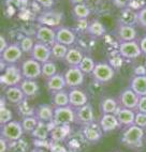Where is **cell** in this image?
Instances as JSON below:
<instances>
[{"label":"cell","instance_id":"29","mask_svg":"<svg viewBox=\"0 0 146 152\" xmlns=\"http://www.w3.org/2000/svg\"><path fill=\"white\" fill-rule=\"evenodd\" d=\"M85 145H88V144H87V141L85 140L84 136L82 135L81 131H80V133L74 134V135L71 134L70 137L67 139L68 149L71 150V151H73V152L81 151V150L84 148Z\"/></svg>","mask_w":146,"mask_h":152},{"label":"cell","instance_id":"45","mask_svg":"<svg viewBox=\"0 0 146 152\" xmlns=\"http://www.w3.org/2000/svg\"><path fill=\"white\" fill-rule=\"evenodd\" d=\"M35 2L38 3L39 6H41L42 8H44L45 10H49V9H53L55 2L54 0H35Z\"/></svg>","mask_w":146,"mask_h":152},{"label":"cell","instance_id":"31","mask_svg":"<svg viewBox=\"0 0 146 152\" xmlns=\"http://www.w3.org/2000/svg\"><path fill=\"white\" fill-rule=\"evenodd\" d=\"M99 107H100L101 114H115L119 107V104L117 99L113 96H105L101 99Z\"/></svg>","mask_w":146,"mask_h":152},{"label":"cell","instance_id":"19","mask_svg":"<svg viewBox=\"0 0 146 152\" xmlns=\"http://www.w3.org/2000/svg\"><path fill=\"white\" fill-rule=\"evenodd\" d=\"M69 91V103L73 108H79L88 104V94L81 88H71Z\"/></svg>","mask_w":146,"mask_h":152},{"label":"cell","instance_id":"7","mask_svg":"<svg viewBox=\"0 0 146 152\" xmlns=\"http://www.w3.org/2000/svg\"><path fill=\"white\" fill-rule=\"evenodd\" d=\"M21 70L24 78L37 79L42 76V63L29 57L22 62Z\"/></svg>","mask_w":146,"mask_h":152},{"label":"cell","instance_id":"30","mask_svg":"<svg viewBox=\"0 0 146 152\" xmlns=\"http://www.w3.org/2000/svg\"><path fill=\"white\" fill-rule=\"evenodd\" d=\"M105 31H106V29H105V27H104V25H103L100 20L94 19V20H91L90 23H88L85 32H86V34L91 37V38L98 39V38L103 37L104 33H105Z\"/></svg>","mask_w":146,"mask_h":152},{"label":"cell","instance_id":"22","mask_svg":"<svg viewBox=\"0 0 146 152\" xmlns=\"http://www.w3.org/2000/svg\"><path fill=\"white\" fill-rule=\"evenodd\" d=\"M72 134L71 125H55L49 133V139L56 142H65Z\"/></svg>","mask_w":146,"mask_h":152},{"label":"cell","instance_id":"48","mask_svg":"<svg viewBox=\"0 0 146 152\" xmlns=\"http://www.w3.org/2000/svg\"><path fill=\"white\" fill-rule=\"evenodd\" d=\"M139 45H140L141 52H142V55L146 56V35H144L143 38L141 39L139 41Z\"/></svg>","mask_w":146,"mask_h":152},{"label":"cell","instance_id":"15","mask_svg":"<svg viewBox=\"0 0 146 152\" xmlns=\"http://www.w3.org/2000/svg\"><path fill=\"white\" fill-rule=\"evenodd\" d=\"M35 39L37 42L52 46L56 42V31H55L54 28L39 25L38 29L35 33Z\"/></svg>","mask_w":146,"mask_h":152},{"label":"cell","instance_id":"44","mask_svg":"<svg viewBox=\"0 0 146 152\" xmlns=\"http://www.w3.org/2000/svg\"><path fill=\"white\" fill-rule=\"evenodd\" d=\"M49 152H69V149H67L62 142H56V141L51 140V146H49Z\"/></svg>","mask_w":146,"mask_h":152},{"label":"cell","instance_id":"12","mask_svg":"<svg viewBox=\"0 0 146 152\" xmlns=\"http://www.w3.org/2000/svg\"><path fill=\"white\" fill-rule=\"evenodd\" d=\"M139 99H140V96H139L130 87L122 90V91L119 92L118 96H117V101H118V104L120 107L133 109V110L136 109V106H138V103H139Z\"/></svg>","mask_w":146,"mask_h":152},{"label":"cell","instance_id":"6","mask_svg":"<svg viewBox=\"0 0 146 152\" xmlns=\"http://www.w3.org/2000/svg\"><path fill=\"white\" fill-rule=\"evenodd\" d=\"M53 122L56 125H71L75 123V109L70 105L54 107Z\"/></svg>","mask_w":146,"mask_h":152},{"label":"cell","instance_id":"43","mask_svg":"<svg viewBox=\"0 0 146 152\" xmlns=\"http://www.w3.org/2000/svg\"><path fill=\"white\" fill-rule=\"evenodd\" d=\"M134 124L145 130L146 129V114L145 113H140V111H136V113H135Z\"/></svg>","mask_w":146,"mask_h":152},{"label":"cell","instance_id":"21","mask_svg":"<svg viewBox=\"0 0 146 152\" xmlns=\"http://www.w3.org/2000/svg\"><path fill=\"white\" fill-rule=\"evenodd\" d=\"M45 87L46 90L49 92V94L66 89L67 84H66L63 73H57L54 76L45 79Z\"/></svg>","mask_w":146,"mask_h":152},{"label":"cell","instance_id":"46","mask_svg":"<svg viewBox=\"0 0 146 152\" xmlns=\"http://www.w3.org/2000/svg\"><path fill=\"white\" fill-rule=\"evenodd\" d=\"M135 110L140 111V113H145L146 114V95L140 96L138 106H136V109H135Z\"/></svg>","mask_w":146,"mask_h":152},{"label":"cell","instance_id":"10","mask_svg":"<svg viewBox=\"0 0 146 152\" xmlns=\"http://www.w3.org/2000/svg\"><path fill=\"white\" fill-rule=\"evenodd\" d=\"M67 87L71 88H80L84 84L85 74L81 71L79 66H69L63 73Z\"/></svg>","mask_w":146,"mask_h":152},{"label":"cell","instance_id":"24","mask_svg":"<svg viewBox=\"0 0 146 152\" xmlns=\"http://www.w3.org/2000/svg\"><path fill=\"white\" fill-rule=\"evenodd\" d=\"M117 119H118L120 126L122 128H126L129 125L134 124V119H135V111L133 109L129 108H124L119 106L118 109L115 113Z\"/></svg>","mask_w":146,"mask_h":152},{"label":"cell","instance_id":"33","mask_svg":"<svg viewBox=\"0 0 146 152\" xmlns=\"http://www.w3.org/2000/svg\"><path fill=\"white\" fill-rule=\"evenodd\" d=\"M69 47L63 45L61 43L55 42L51 46V53H52V60L54 61H63L66 55H67Z\"/></svg>","mask_w":146,"mask_h":152},{"label":"cell","instance_id":"5","mask_svg":"<svg viewBox=\"0 0 146 152\" xmlns=\"http://www.w3.org/2000/svg\"><path fill=\"white\" fill-rule=\"evenodd\" d=\"M24 134H25V132H24V130H23L21 121L12 120V121L6 123V124H1L0 135H1L2 138L8 140L9 142L22 138Z\"/></svg>","mask_w":146,"mask_h":152},{"label":"cell","instance_id":"8","mask_svg":"<svg viewBox=\"0 0 146 152\" xmlns=\"http://www.w3.org/2000/svg\"><path fill=\"white\" fill-rule=\"evenodd\" d=\"M113 34L117 41L119 43H122V42L135 41L138 32H136V29L133 25H127L118 22L116 25V28L114 29Z\"/></svg>","mask_w":146,"mask_h":152},{"label":"cell","instance_id":"36","mask_svg":"<svg viewBox=\"0 0 146 152\" xmlns=\"http://www.w3.org/2000/svg\"><path fill=\"white\" fill-rule=\"evenodd\" d=\"M7 104L8 102L3 96L2 103L0 105V124H6L13 120V114H12L11 109L7 106Z\"/></svg>","mask_w":146,"mask_h":152},{"label":"cell","instance_id":"37","mask_svg":"<svg viewBox=\"0 0 146 152\" xmlns=\"http://www.w3.org/2000/svg\"><path fill=\"white\" fill-rule=\"evenodd\" d=\"M10 152H30L29 144L25 138H19L17 140H14L9 142Z\"/></svg>","mask_w":146,"mask_h":152},{"label":"cell","instance_id":"27","mask_svg":"<svg viewBox=\"0 0 146 152\" xmlns=\"http://www.w3.org/2000/svg\"><path fill=\"white\" fill-rule=\"evenodd\" d=\"M18 86L21 87V89L23 90V92H24V94L26 95V98L27 99L35 96V95L39 93V90H40L39 84L35 79L24 78Z\"/></svg>","mask_w":146,"mask_h":152},{"label":"cell","instance_id":"53","mask_svg":"<svg viewBox=\"0 0 146 152\" xmlns=\"http://www.w3.org/2000/svg\"><path fill=\"white\" fill-rule=\"evenodd\" d=\"M145 142H146V136H145Z\"/></svg>","mask_w":146,"mask_h":152},{"label":"cell","instance_id":"20","mask_svg":"<svg viewBox=\"0 0 146 152\" xmlns=\"http://www.w3.org/2000/svg\"><path fill=\"white\" fill-rule=\"evenodd\" d=\"M3 96H4V99L7 100L8 104H12V105H17V104L22 103L23 101L27 99L19 86L7 87L6 89H4Z\"/></svg>","mask_w":146,"mask_h":152},{"label":"cell","instance_id":"32","mask_svg":"<svg viewBox=\"0 0 146 152\" xmlns=\"http://www.w3.org/2000/svg\"><path fill=\"white\" fill-rule=\"evenodd\" d=\"M51 104L54 107H62L70 105L69 103V91L66 89L51 93Z\"/></svg>","mask_w":146,"mask_h":152},{"label":"cell","instance_id":"34","mask_svg":"<svg viewBox=\"0 0 146 152\" xmlns=\"http://www.w3.org/2000/svg\"><path fill=\"white\" fill-rule=\"evenodd\" d=\"M72 15L77 20H86L90 15V9L86 3L72 6Z\"/></svg>","mask_w":146,"mask_h":152},{"label":"cell","instance_id":"28","mask_svg":"<svg viewBox=\"0 0 146 152\" xmlns=\"http://www.w3.org/2000/svg\"><path fill=\"white\" fill-rule=\"evenodd\" d=\"M129 87L139 96L146 95V75H134L130 80Z\"/></svg>","mask_w":146,"mask_h":152},{"label":"cell","instance_id":"35","mask_svg":"<svg viewBox=\"0 0 146 152\" xmlns=\"http://www.w3.org/2000/svg\"><path fill=\"white\" fill-rule=\"evenodd\" d=\"M28 99L24 100L22 103L17 104L16 106V113L18 115L21 119L25 117H30V116H35V107L31 106L29 103H28Z\"/></svg>","mask_w":146,"mask_h":152},{"label":"cell","instance_id":"3","mask_svg":"<svg viewBox=\"0 0 146 152\" xmlns=\"http://www.w3.org/2000/svg\"><path fill=\"white\" fill-rule=\"evenodd\" d=\"M115 76V69L108 62H97L91 73L92 79L101 85L108 84L113 80Z\"/></svg>","mask_w":146,"mask_h":152},{"label":"cell","instance_id":"51","mask_svg":"<svg viewBox=\"0 0 146 152\" xmlns=\"http://www.w3.org/2000/svg\"><path fill=\"white\" fill-rule=\"evenodd\" d=\"M85 1L86 0H69L71 6H75V4H80V3H85Z\"/></svg>","mask_w":146,"mask_h":152},{"label":"cell","instance_id":"16","mask_svg":"<svg viewBox=\"0 0 146 152\" xmlns=\"http://www.w3.org/2000/svg\"><path fill=\"white\" fill-rule=\"evenodd\" d=\"M29 57L39 61L40 63L47 62V61L52 60L51 46L35 41V46H33L31 53L29 54Z\"/></svg>","mask_w":146,"mask_h":152},{"label":"cell","instance_id":"41","mask_svg":"<svg viewBox=\"0 0 146 152\" xmlns=\"http://www.w3.org/2000/svg\"><path fill=\"white\" fill-rule=\"evenodd\" d=\"M19 43V46L22 48L23 53L24 54H27L29 55L32 50L33 46H35V39L30 38V37H24V38L18 42Z\"/></svg>","mask_w":146,"mask_h":152},{"label":"cell","instance_id":"11","mask_svg":"<svg viewBox=\"0 0 146 152\" xmlns=\"http://www.w3.org/2000/svg\"><path fill=\"white\" fill-rule=\"evenodd\" d=\"M0 54H1V61L6 63L7 65H10L16 64L22 59L24 53L19 46L18 42H14V43L9 44V46Z\"/></svg>","mask_w":146,"mask_h":152},{"label":"cell","instance_id":"40","mask_svg":"<svg viewBox=\"0 0 146 152\" xmlns=\"http://www.w3.org/2000/svg\"><path fill=\"white\" fill-rule=\"evenodd\" d=\"M57 65L54 60H49L47 62L42 63V77L45 79L57 74Z\"/></svg>","mask_w":146,"mask_h":152},{"label":"cell","instance_id":"42","mask_svg":"<svg viewBox=\"0 0 146 152\" xmlns=\"http://www.w3.org/2000/svg\"><path fill=\"white\" fill-rule=\"evenodd\" d=\"M135 20H136V25H139L140 27L146 28V7L139 9L135 12Z\"/></svg>","mask_w":146,"mask_h":152},{"label":"cell","instance_id":"13","mask_svg":"<svg viewBox=\"0 0 146 152\" xmlns=\"http://www.w3.org/2000/svg\"><path fill=\"white\" fill-rule=\"evenodd\" d=\"M75 109V123L76 124L84 126V125L90 124V123L95 122V111L91 104L88 103L86 105L79 107Z\"/></svg>","mask_w":146,"mask_h":152},{"label":"cell","instance_id":"49","mask_svg":"<svg viewBox=\"0 0 146 152\" xmlns=\"http://www.w3.org/2000/svg\"><path fill=\"white\" fill-rule=\"evenodd\" d=\"M8 46H9L8 41H7L6 38H4L3 35H1V37H0V53H2Z\"/></svg>","mask_w":146,"mask_h":152},{"label":"cell","instance_id":"38","mask_svg":"<svg viewBox=\"0 0 146 152\" xmlns=\"http://www.w3.org/2000/svg\"><path fill=\"white\" fill-rule=\"evenodd\" d=\"M21 123H22L23 130H24L25 134H31L33 132L37 125L39 123V120L35 117V116H30V117H25L22 118L21 120Z\"/></svg>","mask_w":146,"mask_h":152},{"label":"cell","instance_id":"25","mask_svg":"<svg viewBox=\"0 0 146 152\" xmlns=\"http://www.w3.org/2000/svg\"><path fill=\"white\" fill-rule=\"evenodd\" d=\"M84 56L85 55L83 54L82 49L79 47H69V50H68L62 62L65 63L68 68L69 66H79Z\"/></svg>","mask_w":146,"mask_h":152},{"label":"cell","instance_id":"23","mask_svg":"<svg viewBox=\"0 0 146 152\" xmlns=\"http://www.w3.org/2000/svg\"><path fill=\"white\" fill-rule=\"evenodd\" d=\"M35 117L42 122H52L54 119V106L52 104H40L35 107Z\"/></svg>","mask_w":146,"mask_h":152},{"label":"cell","instance_id":"26","mask_svg":"<svg viewBox=\"0 0 146 152\" xmlns=\"http://www.w3.org/2000/svg\"><path fill=\"white\" fill-rule=\"evenodd\" d=\"M55 125L56 124L53 121L52 122H42V121H39L37 128L33 130L32 133L30 134V136L35 139H49V133L54 129Z\"/></svg>","mask_w":146,"mask_h":152},{"label":"cell","instance_id":"47","mask_svg":"<svg viewBox=\"0 0 146 152\" xmlns=\"http://www.w3.org/2000/svg\"><path fill=\"white\" fill-rule=\"evenodd\" d=\"M0 152H10V147H9V141L4 138H0Z\"/></svg>","mask_w":146,"mask_h":152},{"label":"cell","instance_id":"17","mask_svg":"<svg viewBox=\"0 0 146 152\" xmlns=\"http://www.w3.org/2000/svg\"><path fill=\"white\" fill-rule=\"evenodd\" d=\"M56 31V42L61 43L66 46H71L76 41V33L71 28L66 26H59L55 29Z\"/></svg>","mask_w":146,"mask_h":152},{"label":"cell","instance_id":"2","mask_svg":"<svg viewBox=\"0 0 146 152\" xmlns=\"http://www.w3.org/2000/svg\"><path fill=\"white\" fill-rule=\"evenodd\" d=\"M24 77H23L21 66H17L16 64L7 65V68L2 71L0 83L4 87H11V86H18L21 84Z\"/></svg>","mask_w":146,"mask_h":152},{"label":"cell","instance_id":"18","mask_svg":"<svg viewBox=\"0 0 146 152\" xmlns=\"http://www.w3.org/2000/svg\"><path fill=\"white\" fill-rule=\"evenodd\" d=\"M99 124L104 134L112 133L122 128L115 114H102L99 119Z\"/></svg>","mask_w":146,"mask_h":152},{"label":"cell","instance_id":"9","mask_svg":"<svg viewBox=\"0 0 146 152\" xmlns=\"http://www.w3.org/2000/svg\"><path fill=\"white\" fill-rule=\"evenodd\" d=\"M81 133L84 136L85 140L88 145H95L103 137V131L101 129L99 121L92 122L90 124H87L81 128Z\"/></svg>","mask_w":146,"mask_h":152},{"label":"cell","instance_id":"1","mask_svg":"<svg viewBox=\"0 0 146 152\" xmlns=\"http://www.w3.org/2000/svg\"><path fill=\"white\" fill-rule=\"evenodd\" d=\"M145 140V130L138 125L132 124L122 128L120 134V141L129 149H140Z\"/></svg>","mask_w":146,"mask_h":152},{"label":"cell","instance_id":"14","mask_svg":"<svg viewBox=\"0 0 146 152\" xmlns=\"http://www.w3.org/2000/svg\"><path fill=\"white\" fill-rule=\"evenodd\" d=\"M118 53L122 58H126V59H136L140 56H142L140 45L136 40L119 43Z\"/></svg>","mask_w":146,"mask_h":152},{"label":"cell","instance_id":"54","mask_svg":"<svg viewBox=\"0 0 146 152\" xmlns=\"http://www.w3.org/2000/svg\"><path fill=\"white\" fill-rule=\"evenodd\" d=\"M116 152H118V151H116Z\"/></svg>","mask_w":146,"mask_h":152},{"label":"cell","instance_id":"52","mask_svg":"<svg viewBox=\"0 0 146 152\" xmlns=\"http://www.w3.org/2000/svg\"><path fill=\"white\" fill-rule=\"evenodd\" d=\"M47 151H49V150L43 149V148H37V147H35L30 152H47Z\"/></svg>","mask_w":146,"mask_h":152},{"label":"cell","instance_id":"39","mask_svg":"<svg viewBox=\"0 0 146 152\" xmlns=\"http://www.w3.org/2000/svg\"><path fill=\"white\" fill-rule=\"evenodd\" d=\"M95 66H96L95 60L92 59L90 56H87V55H85L83 60H82L81 63L79 64V68L81 69V71L85 74V75H86V74L91 75Z\"/></svg>","mask_w":146,"mask_h":152},{"label":"cell","instance_id":"4","mask_svg":"<svg viewBox=\"0 0 146 152\" xmlns=\"http://www.w3.org/2000/svg\"><path fill=\"white\" fill-rule=\"evenodd\" d=\"M63 20V13L61 11H57V10H44L41 12L37 17V22L39 25H43L51 28H58L61 26V23Z\"/></svg>","mask_w":146,"mask_h":152},{"label":"cell","instance_id":"50","mask_svg":"<svg viewBox=\"0 0 146 152\" xmlns=\"http://www.w3.org/2000/svg\"><path fill=\"white\" fill-rule=\"evenodd\" d=\"M134 75H146V66L140 65L134 70Z\"/></svg>","mask_w":146,"mask_h":152}]
</instances>
